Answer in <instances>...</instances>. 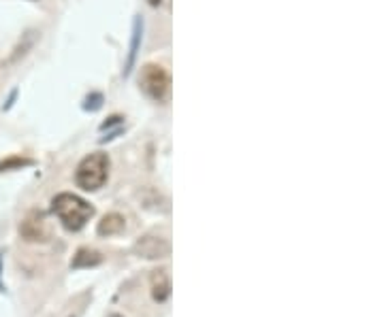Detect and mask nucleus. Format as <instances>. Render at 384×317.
<instances>
[{
	"label": "nucleus",
	"instance_id": "1",
	"mask_svg": "<svg viewBox=\"0 0 384 317\" xmlns=\"http://www.w3.org/2000/svg\"><path fill=\"white\" fill-rule=\"evenodd\" d=\"M52 211L60 220V224L71 232H79L96 213L94 206L88 200H84L82 196L71 194V192H62V194L54 196Z\"/></svg>",
	"mask_w": 384,
	"mask_h": 317
},
{
	"label": "nucleus",
	"instance_id": "2",
	"mask_svg": "<svg viewBox=\"0 0 384 317\" xmlns=\"http://www.w3.org/2000/svg\"><path fill=\"white\" fill-rule=\"evenodd\" d=\"M109 168H112V160L107 154L102 152H94L90 156H86L77 170H75V184L77 188H82L84 192H96L100 190L109 179Z\"/></svg>",
	"mask_w": 384,
	"mask_h": 317
},
{
	"label": "nucleus",
	"instance_id": "3",
	"mask_svg": "<svg viewBox=\"0 0 384 317\" xmlns=\"http://www.w3.org/2000/svg\"><path fill=\"white\" fill-rule=\"evenodd\" d=\"M139 86L156 102H164L171 92V75L160 64H146L139 73Z\"/></svg>",
	"mask_w": 384,
	"mask_h": 317
},
{
	"label": "nucleus",
	"instance_id": "4",
	"mask_svg": "<svg viewBox=\"0 0 384 317\" xmlns=\"http://www.w3.org/2000/svg\"><path fill=\"white\" fill-rule=\"evenodd\" d=\"M20 232L26 241L30 243H45L49 238V228L45 222V216L41 211H32L24 218V222L20 224Z\"/></svg>",
	"mask_w": 384,
	"mask_h": 317
},
{
	"label": "nucleus",
	"instance_id": "5",
	"mask_svg": "<svg viewBox=\"0 0 384 317\" xmlns=\"http://www.w3.org/2000/svg\"><path fill=\"white\" fill-rule=\"evenodd\" d=\"M135 252L148 258V260H158V258H167L171 254V243L162 236L156 234H146L135 243Z\"/></svg>",
	"mask_w": 384,
	"mask_h": 317
},
{
	"label": "nucleus",
	"instance_id": "6",
	"mask_svg": "<svg viewBox=\"0 0 384 317\" xmlns=\"http://www.w3.org/2000/svg\"><path fill=\"white\" fill-rule=\"evenodd\" d=\"M152 284V298L156 302H167L171 298V275L167 268H156L150 277Z\"/></svg>",
	"mask_w": 384,
	"mask_h": 317
},
{
	"label": "nucleus",
	"instance_id": "7",
	"mask_svg": "<svg viewBox=\"0 0 384 317\" xmlns=\"http://www.w3.org/2000/svg\"><path fill=\"white\" fill-rule=\"evenodd\" d=\"M141 37H144V19H141V17H135V24H132V41H130V54H128V58H126L124 77H128L130 70L135 68L137 54H139V45H141Z\"/></svg>",
	"mask_w": 384,
	"mask_h": 317
},
{
	"label": "nucleus",
	"instance_id": "8",
	"mask_svg": "<svg viewBox=\"0 0 384 317\" xmlns=\"http://www.w3.org/2000/svg\"><path fill=\"white\" fill-rule=\"evenodd\" d=\"M124 228H126L124 216H120V213H107V216H105V218L98 222L96 232H98L100 236H116V234L124 232Z\"/></svg>",
	"mask_w": 384,
	"mask_h": 317
},
{
	"label": "nucleus",
	"instance_id": "9",
	"mask_svg": "<svg viewBox=\"0 0 384 317\" xmlns=\"http://www.w3.org/2000/svg\"><path fill=\"white\" fill-rule=\"evenodd\" d=\"M98 264H102V254L96 252V250H90V247L77 250V254L71 260V268H75V270H79V268H94Z\"/></svg>",
	"mask_w": 384,
	"mask_h": 317
},
{
	"label": "nucleus",
	"instance_id": "10",
	"mask_svg": "<svg viewBox=\"0 0 384 317\" xmlns=\"http://www.w3.org/2000/svg\"><path fill=\"white\" fill-rule=\"evenodd\" d=\"M34 162L30 158H22V156H13V158H7L0 162V172L5 170H15V168H24V166H32Z\"/></svg>",
	"mask_w": 384,
	"mask_h": 317
},
{
	"label": "nucleus",
	"instance_id": "11",
	"mask_svg": "<svg viewBox=\"0 0 384 317\" xmlns=\"http://www.w3.org/2000/svg\"><path fill=\"white\" fill-rule=\"evenodd\" d=\"M102 107V96L100 94H90L88 98H86V102H84V109L86 111H96V109H100Z\"/></svg>",
	"mask_w": 384,
	"mask_h": 317
},
{
	"label": "nucleus",
	"instance_id": "12",
	"mask_svg": "<svg viewBox=\"0 0 384 317\" xmlns=\"http://www.w3.org/2000/svg\"><path fill=\"white\" fill-rule=\"evenodd\" d=\"M122 122V117L120 115H114V117H109V122H105L102 126H100V130H107L109 126H114V124H120Z\"/></svg>",
	"mask_w": 384,
	"mask_h": 317
},
{
	"label": "nucleus",
	"instance_id": "13",
	"mask_svg": "<svg viewBox=\"0 0 384 317\" xmlns=\"http://www.w3.org/2000/svg\"><path fill=\"white\" fill-rule=\"evenodd\" d=\"M15 96H17V92L13 90V92H11V96H9V100H7V104H5V109H11V104H13Z\"/></svg>",
	"mask_w": 384,
	"mask_h": 317
},
{
	"label": "nucleus",
	"instance_id": "14",
	"mask_svg": "<svg viewBox=\"0 0 384 317\" xmlns=\"http://www.w3.org/2000/svg\"><path fill=\"white\" fill-rule=\"evenodd\" d=\"M0 273H3V254H0ZM0 292H5V286H3V281H0Z\"/></svg>",
	"mask_w": 384,
	"mask_h": 317
},
{
	"label": "nucleus",
	"instance_id": "15",
	"mask_svg": "<svg viewBox=\"0 0 384 317\" xmlns=\"http://www.w3.org/2000/svg\"><path fill=\"white\" fill-rule=\"evenodd\" d=\"M160 3H162V0H148L150 7H160Z\"/></svg>",
	"mask_w": 384,
	"mask_h": 317
},
{
	"label": "nucleus",
	"instance_id": "16",
	"mask_svg": "<svg viewBox=\"0 0 384 317\" xmlns=\"http://www.w3.org/2000/svg\"><path fill=\"white\" fill-rule=\"evenodd\" d=\"M109 317H124V315H118V313H112Z\"/></svg>",
	"mask_w": 384,
	"mask_h": 317
}]
</instances>
